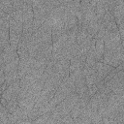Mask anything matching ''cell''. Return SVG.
<instances>
[{
	"label": "cell",
	"instance_id": "1",
	"mask_svg": "<svg viewBox=\"0 0 124 124\" xmlns=\"http://www.w3.org/2000/svg\"><path fill=\"white\" fill-rule=\"evenodd\" d=\"M74 92H76L75 82H74V80L70 77H67V78H65L61 81V83L57 87V89H56V91L54 93L53 98L49 102V105L52 108H54L57 104H59L66 97H68L70 94H72Z\"/></svg>",
	"mask_w": 124,
	"mask_h": 124
},
{
	"label": "cell",
	"instance_id": "2",
	"mask_svg": "<svg viewBox=\"0 0 124 124\" xmlns=\"http://www.w3.org/2000/svg\"><path fill=\"white\" fill-rule=\"evenodd\" d=\"M103 62L110 65L112 67L118 66L120 63L124 62V49L123 44L118 46L116 48L111 50H105L103 55Z\"/></svg>",
	"mask_w": 124,
	"mask_h": 124
},
{
	"label": "cell",
	"instance_id": "3",
	"mask_svg": "<svg viewBox=\"0 0 124 124\" xmlns=\"http://www.w3.org/2000/svg\"><path fill=\"white\" fill-rule=\"evenodd\" d=\"M105 87L115 94H124V72L118 71L109 80L105 82Z\"/></svg>",
	"mask_w": 124,
	"mask_h": 124
},
{
	"label": "cell",
	"instance_id": "4",
	"mask_svg": "<svg viewBox=\"0 0 124 124\" xmlns=\"http://www.w3.org/2000/svg\"><path fill=\"white\" fill-rule=\"evenodd\" d=\"M35 101L36 98L33 95H31L27 90L20 88L19 93L17 95V104L20 108H22L24 111L28 113L33 108L35 105Z\"/></svg>",
	"mask_w": 124,
	"mask_h": 124
},
{
	"label": "cell",
	"instance_id": "5",
	"mask_svg": "<svg viewBox=\"0 0 124 124\" xmlns=\"http://www.w3.org/2000/svg\"><path fill=\"white\" fill-rule=\"evenodd\" d=\"M104 46H105V50H111L116 48L118 46H120L121 44H123V41L120 38L119 32L117 31H113V32H108L106 34L105 38H104Z\"/></svg>",
	"mask_w": 124,
	"mask_h": 124
},
{
	"label": "cell",
	"instance_id": "6",
	"mask_svg": "<svg viewBox=\"0 0 124 124\" xmlns=\"http://www.w3.org/2000/svg\"><path fill=\"white\" fill-rule=\"evenodd\" d=\"M19 90H20L19 79H17L15 82H13L7 86V88L1 93V97L4 98L6 101L17 99V95L19 93Z\"/></svg>",
	"mask_w": 124,
	"mask_h": 124
},
{
	"label": "cell",
	"instance_id": "7",
	"mask_svg": "<svg viewBox=\"0 0 124 124\" xmlns=\"http://www.w3.org/2000/svg\"><path fill=\"white\" fill-rule=\"evenodd\" d=\"M17 56H18V54L16 52V49L13 48L10 46V44L7 45L4 47L3 51H2V57H3L4 64H6V63H8V62H10V61H12L14 59H16Z\"/></svg>",
	"mask_w": 124,
	"mask_h": 124
},
{
	"label": "cell",
	"instance_id": "8",
	"mask_svg": "<svg viewBox=\"0 0 124 124\" xmlns=\"http://www.w3.org/2000/svg\"><path fill=\"white\" fill-rule=\"evenodd\" d=\"M95 54L97 61H103V55L105 52V46H104V41L102 39H95Z\"/></svg>",
	"mask_w": 124,
	"mask_h": 124
},
{
	"label": "cell",
	"instance_id": "9",
	"mask_svg": "<svg viewBox=\"0 0 124 124\" xmlns=\"http://www.w3.org/2000/svg\"><path fill=\"white\" fill-rule=\"evenodd\" d=\"M18 107V104H17V99H15V100H9L7 101L6 105H5V108L8 110V112L12 113L13 111L16 110V108Z\"/></svg>",
	"mask_w": 124,
	"mask_h": 124
},
{
	"label": "cell",
	"instance_id": "10",
	"mask_svg": "<svg viewBox=\"0 0 124 124\" xmlns=\"http://www.w3.org/2000/svg\"><path fill=\"white\" fill-rule=\"evenodd\" d=\"M0 39L9 41V27L0 25Z\"/></svg>",
	"mask_w": 124,
	"mask_h": 124
},
{
	"label": "cell",
	"instance_id": "11",
	"mask_svg": "<svg viewBox=\"0 0 124 124\" xmlns=\"http://www.w3.org/2000/svg\"><path fill=\"white\" fill-rule=\"evenodd\" d=\"M25 4V0H14L13 10H22Z\"/></svg>",
	"mask_w": 124,
	"mask_h": 124
},
{
	"label": "cell",
	"instance_id": "12",
	"mask_svg": "<svg viewBox=\"0 0 124 124\" xmlns=\"http://www.w3.org/2000/svg\"><path fill=\"white\" fill-rule=\"evenodd\" d=\"M7 45H9V41H7V40H3V39H0V53H2V51H3L4 47H5Z\"/></svg>",
	"mask_w": 124,
	"mask_h": 124
}]
</instances>
